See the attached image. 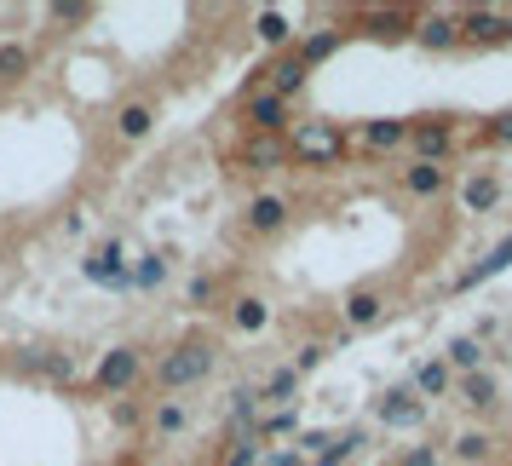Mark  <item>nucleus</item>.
<instances>
[{
  "label": "nucleus",
  "mask_w": 512,
  "mask_h": 466,
  "mask_svg": "<svg viewBox=\"0 0 512 466\" xmlns=\"http://www.w3.org/2000/svg\"><path fill=\"white\" fill-rule=\"evenodd\" d=\"M213 363H219V346H213L208 334H190V340H179V346L156 363V386H162L167 397H179V392H190V386H202L213 374Z\"/></svg>",
  "instance_id": "1"
},
{
  "label": "nucleus",
  "mask_w": 512,
  "mask_h": 466,
  "mask_svg": "<svg viewBox=\"0 0 512 466\" xmlns=\"http://www.w3.org/2000/svg\"><path fill=\"white\" fill-rule=\"evenodd\" d=\"M340 156H346V127H340V121L311 116V121H294V127H288V162L334 167Z\"/></svg>",
  "instance_id": "2"
},
{
  "label": "nucleus",
  "mask_w": 512,
  "mask_h": 466,
  "mask_svg": "<svg viewBox=\"0 0 512 466\" xmlns=\"http://www.w3.org/2000/svg\"><path fill=\"white\" fill-rule=\"evenodd\" d=\"M127 265H133L127 242H121V236H98L93 248H87V259H81V277L93 282V288L127 294Z\"/></svg>",
  "instance_id": "3"
},
{
  "label": "nucleus",
  "mask_w": 512,
  "mask_h": 466,
  "mask_svg": "<svg viewBox=\"0 0 512 466\" xmlns=\"http://www.w3.org/2000/svg\"><path fill=\"white\" fill-rule=\"evenodd\" d=\"M139 380H144V351L139 346H110L93 369V392L121 397V392H133Z\"/></svg>",
  "instance_id": "4"
},
{
  "label": "nucleus",
  "mask_w": 512,
  "mask_h": 466,
  "mask_svg": "<svg viewBox=\"0 0 512 466\" xmlns=\"http://www.w3.org/2000/svg\"><path fill=\"white\" fill-rule=\"evenodd\" d=\"M409 144H415V162H449L455 156V116H415L409 121Z\"/></svg>",
  "instance_id": "5"
},
{
  "label": "nucleus",
  "mask_w": 512,
  "mask_h": 466,
  "mask_svg": "<svg viewBox=\"0 0 512 466\" xmlns=\"http://www.w3.org/2000/svg\"><path fill=\"white\" fill-rule=\"evenodd\" d=\"M374 420L386 432H415V426H426V403L409 386H386V392L374 397Z\"/></svg>",
  "instance_id": "6"
},
{
  "label": "nucleus",
  "mask_w": 512,
  "mask_h": 466,
  "mask_svg": "<svg viewBox=\"0 0 512 466\" xmlns=\"http://www.w3.org/2000/svg\"><path fill=\"white\" fill-rule=\"evenodd\" d=\"M305 81H311V70H305L300 58H294V52H277L265 70H254V87H248V93H259V87H265V93H277V98H288V104H294V98L305 93Z\"/></svg>",
  "instance_id": "7"
},
{
  "label": "nucleus",
  "mask_w": 512,
  "mask_h": 466,
  "mask_svg": "<svg viewBox=\"0 0 512 466\" xmlns=\"http://www.w3.org/2000/svg\"><path fill=\"white\" fill-rule=\"evenodd\" d=\"M242 121H248V133H288L294 127V116H288V98H277V93H242Z\"/></svg>",
  "instance_id": "8"
},
{
  "label": "nucleus",
  "mask_w": 512,
  "mask_h": 466,
  "mask_svg": "<svg viewBox=\"0 0 512 466\" xmlns=\"http://www.w3.org/2000/svg\"><path fill=\"white\" fill-rule=\"evenodd\" d=\"M236 162H242V173H277V167H288V133H248L242 139V150H236Z\"/></svg>",
  "instance_id": "9"
},
{
  "label": "nucleus",
  "mask_w": 512,
  "mask_h": 466,
  "mask_svg": "<svg viewBox=\"0 0 512 466\" xmlns=\"http://www.w3.org/2000/svg\"><path fill=\"white\" fill-rule=\"evenodd\" d=\"M415 41L426 52L461 47V24H455V12H415Z\"/></svg>",
  "instance_id": "10"
},
{
  "label": "nucleus",
  "mask_w": 512,
  "mask_h": 466,
  "mask_svg": "<svg viewBox=\"0 0 512 466\" xmlns=\"http://www.w3.org/2000/svg\"><path fill=\"white\" fill-rule=\"evenodd\" d=\"M363 35H374V41H403V35H415V12L409 6H369L363 12Z\"/></svg>",
  "instance_id": "11"
},
{
  "label": "nucleus",
  "mask_w": 512,
  "mask_h": 466,
  "mask_svg": "<svg viewBox=\"0 0 512 466\" xmlns=\"http://www.w3.org/2000/svg\"><path fill=\"white\" fill-rule=\"evenodd\" d=\"M242 219H248V231H254V236H277L282 225H288V196H277V190H259Z\"/></svg>",
  "instance_id": "12"
},
{
  "label": "nucleus",
  "mask_w": 512,
  "mask_h": 466,
  "mask_svg": "<svg viewBox=\"0 0 512 466\" xmlns=\"http://www.w3.org/2000/svg\"><path fill=\"white\" fill-rule=\"evenodd\" d=\"M507 265H512V231L501 236V242H495V248H489V254L478 259V265H466L461 277H455V288H461V294H472V288H484L489 277H501Z\"/></svg>",
  "instance_id": "13"
},
{
  "label": "nucleus",
  "mask_w": 512,
  "mask_h": 466,
  "mask_svg": "<svg viewBox=\"0 0 512 466\" xmlns=\"http://www.w3.org/2000/svg\"><path fill=\"white\" fill-rule=\"evenodd\" d=\"M455 397H461L466 409H478V415H489L495 403H501V380L489 369H478V374H455Z\"/></svg>",
  "instance_id": "14"
},
{
  "label": "nucleus",
  "mask_w": 512,
  "mask_h": 466,
  "mask_svg": "<svg viewBox=\"0 0 512 466\" xmlns=\"http://www.w3.org/2000/svg\"><path fill=\"white\" fill-rule=\"evenodd\" d=\"M409 392L426 403V397H449L455 392V369L443 363V357H426V363H415V374H409Z\"/></svg>",
  "instance_id": "15"
},
{
  "label": "nucleus",
  "mask_w": 512,
  "mask_h": 466,
  "mask_svg": "<svg viewBox=\"0 0 512 466\" xmlns=\"http://www.w3.org/2000/svg\"><path fill=\"white\" fill-rule=\"evenodd\" d=\"M340 311H346V328H374L380 317H386V294L363 282V288H351V294H346V305H340Z\"/></svg>",
  "instance_id": "16"
},
{
  "label": "nucleus",
  "mask_w": 512,
  "mask_h": 466,
  "mask_svg": "<svg viewBox=\"0 0 512 466\" xmlns=\"http://www.w3.org/2000/svg\"><path fill=\"white\" fill-rule=\"evenodd\" d=\"M455 24H461V41L489 47V41H501V6H466V12H455Z\"/></svg>",
  "instance_id": "17"
},
{
  "label": "nucleus",
  "mask_w": 512,
  "mask_h": 466,
  "mask_svg": "<svg viewBox=\"0 0 512 466\" xmlns=\"http://www.w3.org/2000/svg\"><path fill=\"white\" fill-rule=\"evenodd\" d=\"M357 139H363V150L386 156V150H397V144H409V121H397V116L363 121V127H357Z\"/></svg>",
  "instance_id": "18"
},
{
  "label": "nucleus",
  "mask_w": 512,
  "mask_h": 466,
  "mask_svg": "<svg viewBox=\"0 0 512 466\" xmlns=\"http://www.w3.org/2000/svg\"><path fill=\"white\" fill-rule=\"evenodd\" d=\"M116 133H121L127 144H144L150 133H156V110H150L144 98H127V104L116 110Z\"/></svg>",
  "instance_id": "19"
},
{
  "label": "nucleus",
  "mask_w": 512,
  "mask_h": 466,
  "mask_svg": "<svg viewBox=\"0 0 512 466\" xmlns=\"http://www.w3.org/2000/svg\"><path fill=\"white\" fill-rule=\"evenodd\" d=\"M254 392H259V403H271V409H294V403H300V374L282 363V369L265 374V386H254Z\"/></svg>",
  "instance_id": "20"
},
{
  "label": "nucleus",
  "mask_w": 512,
  "mask_h": 466,
  "mask_svg": "<svg viewBox=\"0 0 512 466\" xmlns=\"http://www.w3.org/2000/svg\"><path fill=\"white\" fill-rule=\"evenodd\" d=\"M167 282V254H139L127 265V294H156Z\"/></svg>",
  "instance_id": "21"
},
{
  "label": "nucleus",
  "mask_w": 512,
  "mask_h": 466,
  "mask_svg": "<svg viewBox=\"0 0 512 466\" xmlns=\"http://www.w3.org/2000/svg\"><path fill=\"white\" fill-rule=\"evenodd\" d=\"M225 420H231V438H254L259 432V392L254 386H236L231 392V415Z\"/></svg>",
  "instance_id": "22"
},
{
  "label": "nucleus",
  "mask_w": 512,
  "mask_h": 466,
  "mask_svg": "<svg viewBox=\"0 0 512 466\" xmlns=\"http://www.w3.org/2000/svg\"><path fill=\"white\" fill-rule=\"evenodd\" d=\"M443 185H449V173H443L438 162H409V167H403V190L420 196V202H426V196H438Z\"/></svg>",
  "instance_id": "23"
},
{
  "label": "nucleus",
  "mask_w": 512,
  "mask_h": 466,
  "mask_svg": "<svg viewBox=\"0 0 512 466\" xmlns=\"http://www.w3.org/2000/svg\"><path fill=\"white\" fill-rule=\"evenodd\" d=\"M265 323H271V305L259 300V294H236L231 300V328L236 334H259Z\"/></svg>",
  "instance_id": "24"
},
{
  "label": "nucleus",
  "mask_w": 512,
  "mask_h": 466,
  "mask_svg": "<svg viewBox=\"0 0 512 466\" xmlns=\"http://www.w3.org/2000/svg\"><path fill=\"white\" fill-rule=\"evenodd\" d=\"M484 357H489V351H484V340H478V334H455L443 363H449L455 374H478V369H484Z\"/></svg>",
  "instance_id": "25"
},
{
  "label": "nucleus",
  "mask_w": 512,
  "mask_h": 466,
  "mask_svg": "<svg viewBox=\"0 0 512 466\" xmlns=\"http://www.w3.org/2000/svg\"><path fill=\"white\" fill-rule=\"evenodd\" d=\"M461 202H466V213H489L501 202V179H495V173H472L461 185Z\"/></svg>",
  "instance_id": "26"
},
{
  "label": "nucleus",
  "mask_w": 512,
  "mask_h": 466,
  "mask_svg": "<svg viewBox=\"0 0 512 466\" xmlns=\"http://www.w3.org/2000/svg\"><path fill=\"white\" fill-rule=\"evenodd\" d=\"M363 443H369V432H363V426H346L340 438H328V443H323V455H317L311 466H346L351 455L363 449Z\"/></svg>",
  "instance_id": "27"
},
{
  "label": "nucleus",
  "mask_w": 512,
  "mask_h": 466,
  "mask_svg": "<svg viewBox=\"0 0 512 466\" xmlns=\"http://www.w3.org/2000/svg\"><path fill=\"white\" fill-rule=\"evenodd\" d=\"M190 426V409H185V397H162V403H156V420H150V432H156V438H179V432H185Z\"/></svg>",
  "instance_id": "28"
},
{
  "label": "nucleus",
  "mask_w": 512,
  "mask_h": 466,
  "mask_svg": "<svg viewBox=\"0 0 512 466\" xmlns=\"http://www.w3.org/2000/svg\"><path fill=\"white\" fill-rule=\"evenodd\" d=\"M334 52H340V29H317V35H305V41H300L294 58H300L305 70H317V64H328Z\"/></svg>",
  "instance_id": "29"
},
{
  "label": "nucleus",
  "mask_w": 512,
  "mask_h": 466,
  "mask_svg": "<svg viewBox=\"0 0 512 466\" xmlns=\"http://www.w3.org/2000/svg\"><path fill=\"white\" fill-rule=\"evenodd\" d=\"M29 64H35V58H29L24 41H0V87H18L29 75Z\"/></svg>",
  "instance_id": "30"
},
{
  "label": "nucleus",
  "mask_w": 512,
  "mask_h": 466,
  "mask_svg": "<svg viewBox=\"0 0 512 466\" xmlns=\"http://www.w3.org/2000/svg\"><path fill=\"white\" fill-rule=\"evenodd\" d=\"M254 35L265 41V47H288V41H294V24H288V12L265 6V12L254 18Z\"/></svg>",
  "instance_id": "31"
},
{
  "label": "nucleus",
  "mask_w": 512,
  "mask_h": 466,
  "mask_svg": "<svg viewBox=\"0 0 512 466\" xmlns=\"http://www.w3.org/2000/svg\"><path fill=\"white\" fill-rule=\"evenodd\" d=\"M24 369L29 374H47V380H75V357H70V351H35Z\"/></svg>",
  "instance_id": "32"
},
{
  "label": "nucleus",
  "mask_w": 512,
  "mask_h": 466,
  "mask_svg": "<svg viewBox=\"0 0 512 466\" xmlns=\"http://www.w3.org/2000/svg\"><path fill=\"white\" fill-rule=\"evenodd\" d=\"M300 432V409H271V415H259V443H271V438H294Z\"/></svg>",
  "instance_id": "33"
},
{
  "label": "nucleus",
  "mask_w": 512,
  "mask_h": 466,
  "mask_svg": "<svg viewBox=\"0 0 512 466\" xmlns=\"http://www.w3.org/2000/svg\"><path fill=\"white\" fill-rule=\"evenodd\" d=\"M489 449H495V443H489L484 432H461V438H455V461H489Z\"/></svg>",
  "instance_id": "34"
},
{
  "label": "nucleus",
  "mask_w": 512,
  "mask_h": 466,
  "mask_svg": "<svg viewBox=\"0 0 512 466\" xmlns=\"http://www.w3.org/2000/svg\"><path fill=\"white\" fill-rule=\"evenodd\" d=\"M259 455H265V443H259V438H231L225 466H259Z\"/></svg>",
  "instance_id": "35"
},
{
  "label": "nucleus",
  "mask_w": 512,
  "mask_h": 466,
  "mask_svg": "<svg viewBox=\"0 0 512 466\" xmlns=\"http://www.w3.org/2000/svg\"><path fill=\"white\" fill-rule=\"evenodd\" d=\"M87 18H93V6H75V0L47 6V24H87Z\"/></svg>",
  "instance_id": "36"
},
{
  "label": "nucleus",
  "mask_w": 512,
  "mask_h": 466,
  "mask_svg": "<svg viewBox=\"0 0 512 466\" xmlns=\"http://www.w3.org/2000/svg\"><path fill=\"white\" fill-rule=\"evenodd\" d=\"M397 466H443V455L432 449V443H409V449L397 455Z\"/></svg>",
  "instance_id": "37"
},
{
  "label": "nucleus",
  "mask_w": 512,
  "mask_h": 466,
  "mask_svg": "<svg viewBox=\"0 0 512 466\" xmlns=\"http://www.w3.org/2000/svg\"><path fill=\"white\" fill-rule=\"evenodd\" d=\"M323 357H328V346H323V340H305V346H300V357H294L288 369H294V374H311L317 363H323Z\"/></svg>",
  "instance_id": "38"
},
{
  "label": "nucleus",
  "mask_w": 512,
  "mask_h": 466,
  "mask_svg": "<svg viewBox=\"0 0 512 466\" xmlns=\"http://www.w3.org/2000/svg\"><path fill=\"white\" fill-rule=\"evenodd\" d=\"M185 300H190V305H213V300H219V282H213V277H190Z\"/></svg>",
  "instance_id": "39"
},
{
  "label": "nucleus",
  "mask_w": 512,
  "mask_h": 466,
  "mask_svg": "<svg viewBox=\"0 0 512 466\" xmlns=\"http://www.w3.org/2000/svg\"><path fill=\"white\" fill-rule=\"evenodd\" d=\"M259 466H311L300 455V449H265V455H259Z\"/></svg>",
  "instance_id": "40"
},
{
  "label": "nucleus",
  "mask_w": 512,
  "mask_h": 466,
  "mask_svg": "<svg viewBox=\"0 0 512 466\" xmlns=\"http://www.w3.org/2000/svg\"><path fill=\"white\" fill-rule=\"evenodd\" d=\"M489 139H495V144H512V110L489 116Z\"/></svg>",
  "instance_id": "41"
},
{
  "label": "nucleus",
  "mask_w": 512,
  "mask_h": 466,
  "mask_svg": "<svg viewBox=\"0 0 512 466\" xmlns=\"http://www.w3.org/2000/svg\"><path fill=\"white\" fill-rule=\"evenodd\" d=\"M501 41H512V6H501Z\"/></svg>",
  "instance_id": "42"
}]
</instances>
